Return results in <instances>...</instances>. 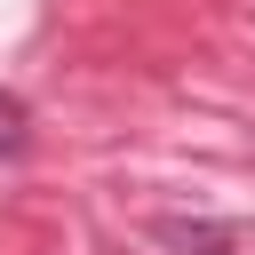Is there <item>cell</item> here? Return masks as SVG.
<instances>
[{"label":"cell","instance_id":"7a4b0ae2","mask_svg":"<svg viewBox=\"0 0 255 255\" xmlns=\"http://www.w3.org/2000/svg\"><path fill=\"white\" fill-rule=\"evenodd\" d=\"M24 120H32V112H24V96H16V88H0V159L24 143Z\"/></svg>","mask_w":255,"mask_h":255},{"label":"cell","instance_id":"6da1fadb","mask_svg":"<svg viewBox=\"0 0 255 255\" xmlns=\"http://www.w3.org/2000/svg\"><path fill=\"white\" fill-rule=\"evenodd\" d=\"M159 239H167V247H183V255H223V247H231V231H215V223H183V215H167V223H159Z\"/></svg>","mask_w":255,"mask_h":255}]
</instances>
